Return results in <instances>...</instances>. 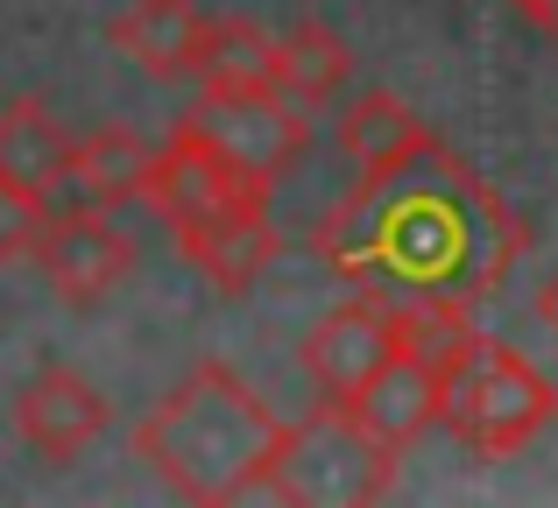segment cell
Segmentation results:
<instances>
[{
	"label": "cell",
	"mask_w": 558,
	"mask_h": 508,
	"mask_svg": "<svg viewBox=\"0 0 558 508\" xmlns=\"http://www.w3.org/2000/svg\"><path fill=\"white\" fill-rule=\"evenodd\" d=\"M43 220H50V198H36L28 184H14L8 170H0V275H8L14 261H28Z\"/></svg>",
	"instance_id": "ac0fdd59"
},
{
	"label": "cell",
	"mask_w": 558,
	"mask_h": 508,
	"mask_svg": "<svg viewBox=\"0 0 558 508\" xmlns=\"http://www.w3.org/2000/svg\"><path fill=\"white\" fill-rule=\"evenodd\" d=\"M332 135H340V156L361 170V177H368V170H396L403 156H417V149H432V141H438L432 127H424L396 92H381V85L347 99L340 121H332Z\"/></svg>",
	"instance_id": "4fadbf2b"
},
{
	"label": "cell",
	"mask_w": 558,
	"mask_h": 508,
	"mask_svg": "<svg viewBox=\"0 0 558 508\" xmlns=\"http://www.w3.org/2000/svg\"><path fill=\"white\" fill-rule=\"evenodd\" d=\"M276 445H283V417L227 360H198L135 431V459L184 501L262 495Z\"/></svg>",
	"instance_id": "7a4b0ae2"
},
{
	"label": "cell",
	"mask_w": 558,
	"mask_h": 508,
	"mask_svg": "<svg viewBox=\"0 0 558 508\" xmlns=\"http://www.w3.org/2000/svg\"><path fill=\"white\" fill-rule=\"evenodd\" d=\"M198 36H205L198 0H128V8L107 22V42L121 57H135L149 78H191Z\"/></svg>",
	"instance_id": "8fae6325"
},
{
	"label": "cell",
	"mask_w": 558,
	"mask_h": 508,
	"mask_svg": "<svg viewBox=\"0 0 558 508\" xmlns=\"http://www.w3.org/2000/svg\"><path fill=\"white\" fill-rule=\"evenodd\" d=\"M389 487H396V453L361 431V417L347 402H318L312 417L283 424L262 495L304 501V508H361V501H381Z\"/></svg>",
	"instance_id": "277c9868"
},
{
	"label": "cell",
	"mask_w": 558,
	"mask_h": 508,
	"mask_svg": "<svg viewBox=\"0 0 558 508\" xmlns=\"http://www.w3.org/2000/svg\"><path fill=\"white\" fill-rule=\"evenodd\" d=\"M509 8H517L523 22H531L537 36H545V42H558V0H509Z\"/></svg>",
	"instance_id": "d6986e66"
},
{
	"label": "cell",
	"mask_w": 558,
	"mask_h": 508,
	"mask_svg": "<svg viewBox=\"0 0 558 508\" xmlns=\"http://www.w3.org/2000/svg\"><path fill=\"white\" fill-rule=\"evenodd\" d=\"M396 346H403L396 303L354 289L347 303H332V311L304 332V374H312V388L326 402H347V396H361V388L375 382V368L396 354Z\"/></svg>",
	"instance_id": "ba28073f"
},
{
	"label": "cell",
	"mask_w": 558,
	"mask_h": 508,
	"mask_svg": "<svg viewBox=\"0 0 558 508\" xmlns=\"http://www.w3.org/2000/svg\"><path fill=\"white\" fill-rule=\"evenodd\" d=\"M64 163H71L64 121H57L43 99H8V107H0V170L57 206V191H64Z\"/></svg>",
	"instance_id": "2e32d148"
},
{
	"label": "cell",
	"mask_w": 558,
	"mask_h": 508,
	"mask_svg": "<svg viewBox=\"0 0 558 508\" xmlns=\"http://www.w3.org/2000/svg\"><path fill=\"white\" fill-rule=\"evenodd\" d=\"M531 248L502 191L446 141L403 156L396 170H368L318 226V255L347 289L381 303H481L509 283Z\"/></svg>",
	"instance_id": "6da1fadb"
},
{
	"label": "cell",
	"mask_w": 558,
	"mask_h": 508,
	"mask_svg": "<svg viewBox=\"0 0 558 508\" xmlns=\"http://www.w3.org/2000/svg\"><path fill=\"white\" fill-rule=\"evenodd\" d=\"M28 261L64 303H99L107 289H121L135 275V240L121 234V220L107 206H50Z\"/></svg>",
	"instance_id": "52a82bcc"
},
{
	"label": "cell",
	"mask_w": 558,
	"mask_h": 508,
	"mask_svg": "<svg viewBox=\"0 0 558 508\" xmlns=\"http://www.w3.org/2000/svg\"><path fill=\"white\" fill-rule=\"evenodd\" d=\"M142 170H149V141L135 127H93V135L71 141V163H64V191L71 206H128L142 198ZM57 191V206H64Z\"/></svg>",
	"instance_id": "5bb4252c"
},
{
	"label": "cell",
	"mask_w": 558,
	"mask_h": 508,
	"mask_svg": "<svg viewBox=\"0 0 558 508\" xmlns=\"http://www.w3.org/2000/svg\"><path fill=\"white\" fill-rule=\"evenodd\" d=\"M178 127H191L213 156H227L241 177L269 184V191L304 156V141H312V113L290 107V99L269 92V85H262V92H198Z\"/></svg>",
	"instance_id": "5b68a950"
},
{
	"label": "cell",
	"mask_w": 558,
	"mask_h": 508,
	"mask_svg": "<svg viewBox=\"0 0 558 508\" xmlns=\"http://www.w3.org/2000/svg\"><path fill=\"white\" fill-rule=\"evenodd\" d=\"M107 424H113V402L99 396L78 368H64V360L36 368L22 388H14V431H22V445L43 453V459H57V467L85 459L99 438H107Z\"/></svg>",
	"instance_id": "9c48e42d"
},
{
	"label": "cell",
	"mask_w": 558,
	"mask_h": 508,
	"mask_svg": "<svg viewBox=\"0 0 558 508\" xmlns=\"http://www.w3.org/2000/svg\"><path fill=\"white\" fill-rule=\"evenodd\" d=\"M354 78V50L332 36L326 22H298L290 36H276V71H269V92H283L290 107L318 113L347 92Z\"/></svg>",
	"instance_id": "9a60e30c"
},
{
	"label": "cell",
	"mask_w": 558,
	"mask_h": 508,
	"mask_svg": "<svg viewBox=\"0 0 558 508\" xmlns=\"http://www.w3.org/2000/svg\"><path fill=\"white\" fill-rule=\"evenodd\" d=\"M558 417V382L537 368L531 354L488 339L481 332L446 374V410L438 424L466 445L474 459H509Z\"/></svg>",
	"instance_id": "3957f363"
},
{
	"label": "cell",
	"mask_w": 558,
	"mask_h": 508,
	"mask_svg": "<svg viewBox=\"0 0 558 508\" xmlns=\"http://www.w3.org/2000/svg\"><path fill=\"white\" fill-rule=\"evenodd\" d=\"M537 318H545V325L558 332V269H551V283L537 289Z\"/></svg>",
	"instance_id": "ffe728a7"
},
{
	"label": "cell",
	"mask_w": 558,
	"mask_h": 508,
	"mask_svg": "<svg viewBox=\"0 0 558 508\" xmlns=\"http://www.w3.org/2000/svg\"><path fill=\"white\" fill-rule=\"evenodd\" d=\"M347 410L361 417V431H368L375 445H389V453L403 459L410 445L438 424V410H446V368L424 360L417 346H396L375 368V382L361 388V396H347Z\"/></svg>",
	"instance_id": "30bf717a"
},
{
	"label": "cell",
	"mask_w": 558,
	"mask_h": 508,
	"mask_svg": "<svg viewBox=\"0 0 558 508\" xmlns=\"http://www.w3.org/2000/svg\"><path fill=\"white\" fill-rule=\"evenodd\" d=\"M142 206L178 240L191 226H213L241 206H269V184L241 177V170H233L227 156H213L191 127H170V141L149 149V170H142Z\"/></svg>",
	"instance_id": "8992f818"
},
{
	"label": "cell",
	"mask_w": 558,
	"mask_h": 508,
	"mask_svg": "<svg viewBox=\"0 0 558 508\" xmlns=\"http://www.w3.org/2000/svg\"><path fill=\"white\" fill-rule=\"evenodd\" d=\"M178 255H184L213 289L241 297V289H255L262 269L276 261L269 206H241V212H227V220H213V226H191V234H178Z\"/></svg>",
	"instance_id": "7c38bea8"
},
{
	"label": "cell",
	"mask_w": 558,
	"mask_h": 508,
	"mask_svg": "<svg viewBox=\"0 0 558 508\" xmlns=\"http://www.w3.org/2000/svg\"><path fill=\"white\" fill-rule=\"evenodd\" d=\"M276 71V36L262 22H241V14H205L198 57H191V78L198 92H262Z\"/></svg>",
	"instance_id": "e0dca14e"
}]
</instances>
